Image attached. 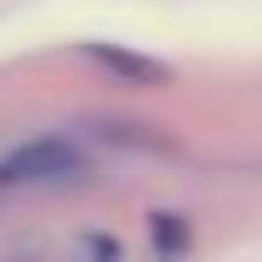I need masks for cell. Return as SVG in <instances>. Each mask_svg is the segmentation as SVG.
<instances>
[{
	"label": "cell",
	"mask_w": 262,
	"mask_h": 262,
	"mask_svg": "<svg viewBox=\"0 0 262 262\" xmlns=\"http://www.w3.org/2000/svg\"><path fill=\"white\" fill-rule=\"evenodd\" d=\"M77 169V153H71V142H60V137H33V142H22L16 153H6V164H0V186H22V180H60Z\"/></svg>",
	"instance_id": "obj_1"
}]
</instances>
